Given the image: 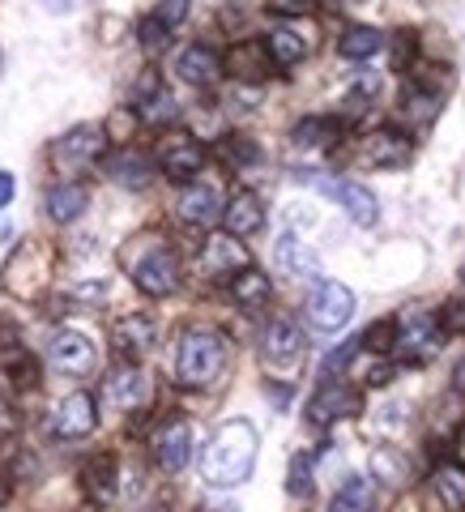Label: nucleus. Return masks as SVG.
Here are the masks:
<instances>
[{
    "label": "nucleus",
    "mask_w": 465,
    "mask_h": 512,
    "mask_svg": "<svg viewBox=\"0 0 465 512\" xmlns=\"http://www.w3.org/2000/svg\"><path fill=\"white\" fill-rule=\"evenodd\" d=\"M154 338H158V325L154 316H120L116 325H111V350H116L120 359H146L154 350Z\"/></svg>",
    "instance_id": "obj_15"
},
{
    "label": "nucleus",
    "mask_w": 465,
    "mask_h": 512,
    "mask_svg": "<svg viewBox=\"0 0 465 512\" xmlns=\"http://www.w3.org/2000/svg\"><path fill=\"white\" fill-rule=\"evenodd\" d=\"M256 448H261V436L256 427L244 423V419H231L222 423L210 444L201 453V474L210 487H239L252 478V466H256Z\"/></svg>",
    "instance_id": "obj_1"
},
{
    "label": "nucleus",
    "mask_w": 465,
    "mask_h": 512,
    "mask_svg": "<svg viewBox=\"0 0 465 512\" xmlns=\"http://www.w3.org/2000/svg\"><path fill=\"white\" fill-rule=\"evenodd\" d=\"M286 491H291L295 500H308V495L316 491V483H312V457L308 453L291 457V470H286Z\"/></svg>",
    "instance_id": "obj_35"
},
{
    "label": "nucleus",
    "mask_w": 465,
    "mask_h": 512,
    "mask_svg": "<svg viewBox=\"0 0 465 512\" xmlns=\"http://www.w3.org/2000/svg\"><path fill=\"white\" fill-rule=\"evenodd\" d=\"M9 431H18V410H13L5 384H0V436H9Z\"/></svg>",
    "instance_id": "obj_45"
},
{
    "label": "nucleus",
    "mask_w": 465,
    "mask_h": 512,
    "mask_svg": "<svg viewBox=\"0 0 465 512\" xmlns=\"http://www.w3.org/2000/svg\"><path fill=\"white\" fill-rule=\"evenodd\" d=\"M440 329H444V333H457V329L465 333V303H461V299H448V303H444Z\"/></svg>",
    "instance_id": "obj_43"
},
{
    "label": "nucleus",
    "mask_w": 465,
    "mask_h": 512,
    "mask_svg": "<svg viewBox=\"0 0 465 512\" xmlns=\"http://www.w3.org/2000/svg\"><path fill=\"white\" fill-rule=\"evenodd\" d=\"M5 239H9V222H0V244H5Z\"/></svg>",
    "instance_id": "obj_51"
},
{
    "label": "nucleus",
    "mask_w": 465,
    "mask_h": 512,
    "mask_svg": "<svg viewBox=\"0 0 465 512\" xmlns=\"http://www.w3.org/2000/svg\"><path fill=\"white\" fill-rule=\"evenodd\" d=\"M350 5H355V0H350Z\"/></svg>",
    "instance_id": "obj_54"
},
{
    "label": "nucleus",
    "mask_w": 465,
    "mask_h": 512,
    "mask_svg": "<svg viewBox=\"0 0 465 512\" xmlns=\"http://www.w3.org/2000/svg\"><path fill=\"white\" fill-rule=\"evenodd\" d=\"M188 9H192V0H158V9H154V22H163L167 30H175L184 18H188Z\"/></svg>",
    "instance_id": "obj_41"
},
{
    "label": "nucleus",
    "mask_w": 465,
    "mask_h": 512,
    "mask_svg": "<svg viewBox=\"0 0 465 512\" xmlns=\"http://www.w3.org/2000/svg\"><path fill=\"white\" fill-rule=\"evenodd\" d=\"M222 227H227V235L235 239H248L265 227V205L252 197V192H235V197L222 205Z\"/></svg>",
    "instance_id": "obj_22"
},
{
    "label": "nucleus",
    "mask_w": 465,
    "mask_h": 512,
    "mask_svg": "<svg viewBox=\"0 0 465 512\" xmlns=\"http://www.w3.org/2000/svg\"><path fill=\"white\" fill-rule=\"evenodd\" d=\"M436 94L431 90H423V86H410L406 94H402V116H410V120H431L436 116Z\"/></svg>",
    "instance_id": "obj_36"
},
{
    "label": "nucleus",
    "mask_w": 465,
    "mask_h": 512,
    "mask_svg": "<svg viewBox=\"0 0 465 512\" xmlns=\"http://www.w3.org/2000/svg\"><path fill=\"white\" fill-rule=\"evenodd\" d=\"M291 137H295V146H303V150H312V146H333V137H338V120H325V116L299 120Z\"/></svg>",
    "instance_id": "obj_33"
},
{
    "label": "nucleus",
    "mask_w": 465,
    "mask_h": 512,
    "mask_svg": "<svg viewBox=\"0 0 465 512\" xmlns=\"http://www.w3.org/2000/svg\"><path fill=\"white\" fill-rule=\"evenodd\" d=\"M461 282H465V265H461Z\"/></svg>",
    "instance_id": "obj_53"
},
{
    "label": "nucleus",
    "mask_w": 465,
    "mask_h": 512,
    "mask_svg": "<svg viewBox=\"0 0 465 512\" xmlns=\"http://www.w3.org/2000/svg\"><path fill=\"white\" fill-rule=\"evenodd\" d=\"M150 397V380L141 367H116L103 380V406L107 410H141Z\"/></svg>",
    "instance_id": "obj_16"
},
{
    "label": "nucleus",
    "mask_w": 465,
    "mask_h": 512,
    "mask_svg": "<svg viewBox=\"0 0 465 512\" xmlns=\"http://www.w3.org/2000/svg\"><path fill=\"white\" fill-rule=\"evenodd\" d=\"M274 261H278V269L282 274H291V278H303V282H312V278H320V256L303 244L299 235H278V244H274Z\"/></svg>",
    "instance_id": "obj_21"
},
{
    "label": "nucleus",
    "mask_w": 465,
    "mask_h": 512,
    "mask_svg": "<svg viewBox=\"0 0 465 512\" xmlns=\"http://www.w3.org/2000/svg\"><path fill=\"white\" fill-rule=\"evenodd\" d=\"M99 427V406L90 393H69L52 414V431L60 440H86Z\"/></svg>",
    "instance_id": "obj_14"
},
{
    "label": "nucleus",
    "mask_w": 465,
    "mask_h": 512,
    "mask_svg": "<svg viewBox=\"0 0 465 512\" xmlns=\"http://www.w3.org/2000/svg\"><path fill=\"white\" fill-rule=\"evenodd\" d=\"M107 150V137H103V128H94V124H82V128H73V133H64L56 146H52V158L60 167H82V163H94Z\"/></svg>",
    "instance_id": "obj_18"
},
{
    "label": "nucleus",
    "mask_w": 465,
    "mask_h": 512,
    "mask_svg": "<svg viewBox=\"0 0 465 512\" xmlns=\"http://www.w3.org/2000/svg\"><path fill=\"white\" fill-rule=\"evenodd\" d=\"M137 39H141V47H146L150 56H158V52H163V47L171 43V30H167L163 22L146 18V22H141V30H137Z\"/></svg>",
    "instance_id": "obj_40"
},
{
    "label": "nucleus",
    "mask_w": 465,
    "mask_h": 512,
    "mask_svg": "<svg viewBox=\"0 0 465 512\" xmlns=\"http://www.w3.org/2000/svg\"><path fill=\"white\" fill-rule=\"evenodd\" d=\"M158 171L171 175V180H192L205 167V146L192 133H167L158 141Z\"/></svg>",
    "instance_id": "obj_8"
},
{
    "label": "nucleus",
    "mask_w": 465,
    "mask_h": 512,
    "mask_svg": "<svg viewBox=\"0 0 465 512\" xmlns=\"http://www.w3.org/2000/svg\"><path fill=\"white\" fill-rule=\"evenodd\" d=\"M201 274L205 278H214V282H231L239 269H248V248L239 244L235 235H210L205 239V248H201Z\"/></svg>",
    "instance_id": "obj_10"
},
{
    "label": "nucleus",
    "mask_w": 465,
    "mask_h": 512,
    "mask_svg": "<svg viewBox=\"0 0 465 512\" xmlns=\"http://www.w3.org/2000/svg\"><path fill=\"white\" fill-rule=\"evenodd\" d=\"M303 316H308V325L316 333H338L342 325H350V316H355V291L333 278L316 282L308 303H303Z\"/></svg>",
    "instance_id": "obj_4"
},
{
    "label": "nucleus",
    "mask_w": 465,
    "mask_h": 512,
    "mask_svg": "<svg viewBox=\"0 0 465 512\" xmlns=\"http://www.w3.org/2000/svg\"><path fill=\"white\" fill-rule=\"evenodd\" d=\"M329 512H380V500H376L372 478H346L342 491L333 495Z\"/></svg>",
    "instance_id": "obj_30"
},
{
    "label": "nucleus",
    "mask_w": 465,
    "mask_h": 512,
    "mask_svg": "<svg viewBox=\"0 0 465 512\" xmlns=\"http://www.w3.org/2000/svg\"><path fill=\"white\" fill-rule=\"evenodd\" d=\"M116 457H107V453H99V457H90L86 461V470H82V483H86V491L94 495L99 504H107L111 495H116Z\"/></svg>",
    "instance_id": "obj_31"
},
{
    "label": "nucleus",
    "mask_w": 465,
    "mask_h": 512,
    "mask_svg": "<svg viewBox=\"0 0 465 512\" xmlns=\"http://www.w3.org/2000/svg\"><path fill=\"white\" fill-rule=\"evenodd\" d=\"M43 5L52 9V13H64V9H69V0H43Z\"/></svg>",
    "instance_id": "obj_50"
},
{
    "label": "nucleus",
    "mask_w": 465,
    "mask_h": 512,
    "mask_svg": "<svg viewBox=\"0 0 465 512\" xmlns=\"http://www.w3.org/2000/svg\"><path fill=\"white\" fill-rule=\"evenodd\" d=\"M175 116H180V103H175L171 94H163V90H154L150 99L137 103V120H146V124H171Z\"/></svg>",
    "instance_id": "obj_34"
},
{
    "label": "nucleus",
    "mask_w": 465,
    "mask_h": 512,
    "mask_svg": "<svg viewBox=\"0 0 465 512\" xmlns=\"http://www.w3.org/2000/svg\"><path fill=\"white\" fill-rule=\"evenodd\" d=\"M431 491L448 512H465V466L461 461H440L431 470Z\"/></svg>",
    "instance_id": "obj_26"
},
{
    "label": "nucleus",
    "mask_w": 465,
    "mask_h": 512,
    "mask_svg": "<svg viewBox=\"0 0 465 512\" xmlns=\"http://www.w3.org/2000/svg\"><path fill=\"white\" fill-rule=\"evenodd\" d=\"M107 175L116 180L120 188H146L150 184V175H154V158L150 154H141V150H120V154H111L107 158Z\"/></svg>",
    "instance_id": "obj_25"
},
{
    "label": "nucleus",
    "mask_w": 465,
    "mask_h": 512,
    "mask_svg": "<svg viewBox=\"0 0 465 512\" xmlns=\"http://www.w3.org/2000/svg\"><path fill=\"white\" fill-rule=\"evenodd\" d=\"M380 30L376 26H350L346 35H342V43H338V52L346 56V60H367V56H376L380 52Z\"/></svg>",
    "instance_id": "obj_32"
},
{
    "label": "nucleus",
    "mask_w": 465,
    "mask_h": 512,
    "mask_svg": "<svg viewBox=\"0 0 465 512\" xmlns=\"http://www.w3.org/2000/svg\"><path fill=\"white\" fill-rule=\"evenodd\" d=\"M363 410V397L359 389H346V384H325L312 402H308V423L312 427H333V423H342V419H355V414Z\"/></svg>",
    "instance_id": "obj_12"
},
{
    "label": "nucleus",
    "mask_w": 465,
    "mask_h": 512,
    "mask_svg": "<svg viewBox=\"0 0 465 512\" xmlns=\"http://www.w3.org/2000/svg\"><path fill=\"white\" fill-rule=\"evenodd\" d=\"M47 359H52V367L64 372V376H86V372H94V363H99L94 342L86 338V333H77V329L52 333V342H47Z\"/></svg>",
    "instance_id": "obj_9"
},
{
    "label": "nucleus",
    "mask_w": 465,
    "mask_h": 512,
    "mask_svg": "<svg viewBox=\"0 0 465 512\" xmlns=\"http://www.w3.org/2000/svg\"><path fill=\"white\" fill-rule=\"evenodd\" d=\"M359 342L389 355V350H397V320H393V316H384V320H376V325H367V333H363Z\"/></svg>",
    "instance_id": "obj_38"
},
{
    "label": "nucleus",
    "mask_w": 465,
    "mask_h": 512,
    "mask_svg": "<svg viewBox=\"0 0 465 512\" xmlns=\"http://www.w3.org/2000/svg\"><path fill=\"white\" fill-rule=\"evenodd\" d=\"M397 512H414V508H397Z\"/></svg>",
    "instance_id": "obj_52"
},
{
    "label": "nucleus",
    "mask_w": 465,
    "mask_h": 512,
    "mask_svg": "<svg viewBox=\"0 0 465 512\" xmlns=\"http://www.w3.org/2000/svg\"><path fill=\"white\" fill-rule=\"evenodd\" d=\"M453 389H457V393L465 397V359H461V363L453 367Z\"/></svg>",
    "instance_id": "obj_49"
},
{
    "label": "nucleus",
    "mask_w": 465,
    "mask_h": 512,
    "mask_svg": "<svg viewBox=\"0 0 465 512\" xmlns=\"http://www.w3.org/2000/svg\"><path fill=\"white\" fill-rule=\"evenodd\" d=\"M133 282H137L150 299H167L175 286H180V261H175L167 248H154V252H146V256H141V261L133 265Z\"/></svg>",
    "instance_id": "obj_11"
},
{
    "label": "nucleus",
    "mask_w": 465,
    "mask_h": 512,
    "mask_svg": "<svg viewBox=\"0 0 465 512\" xmlns=\"http://www.w3.org/2000/svg\"><path fill=\"white\" fill-rule=\"evenodd\" d=\"M274 69V60H269L265 52V43H256V39H244V43H235L227 56H222V73H231L239 77V82H261V77Z\"/></svg>",
    "instance_id": "obj_19"
},
{
    "label": "nucleus",
    "mask_w": 465,
    "mask_h": 512,
    "mask_svg": "<svg viewBox=\"0 0 465 512\" xmlns=\"http://www.w3.org/2000/svg\"><path fill=\"white\" fill-rule=\"evenodd\" d=\"M175 73H180V82H188V86H214L218 77H222V60H218V52H210V47H184L180 52V60H175Z\"/></svg>",
    "instance_id": "obj_24"
},
{
    "label": "nucleus",
    "mask_w": 465,
    "mask_h": 512,
    "mask_svg": "<svg viewBox=\"0 0 465 512\" xmlns=\"http://www.w3.org/2000/svg\"><path fill=\"white\" fill-rule=\"evenodd\" d=\"M359 346H363L359 338H350V342H342V346H333L329 355H325V363H320V372H325V376H342L346 367H350V359L359 355Z\"/></svg>",
    "instance_id": "obj_39"
},
{
    "label": "nucleus",
    "mask_w": 465,
    "mask_h": 512,
    "mask_svg": "<svg viewBox=\"0 0 465 512\" xmlns=\"http://www.w3.org/2000/svg\"><path fill=\"white\" fill-rule=\"evenodd\" d=\"M47 274H52V252H47V244H39V239H26V244L5 261L0 286L18 299H39V291L47 286Z\"/></svg>",
    "instance_id": "obj_3"
},
{
    "label": "nucleus",
    "mask_w": 465,
    "mask_h": 512,
    "mask_svg": "<svg viewBox=\"0 0 465 512\" xmlns=\"http://www.w3.org/2000/svg\"><path fill=\"white\" fill-rule=\"evenodd\" d=\"M393 380V372H389V363H376L372 372H367V384H372V389H380V384H389Z\"/></svg>",
    "instance_id": "obj_47"
},
{
    "label": "nucleus",
    "mask_w": 465,
    "mask_h": 512,
    "mask_svg": "<svg viewBox=\"0 0 465 512\" xmlns=\"http://www.w3.org/2000/svg\"><path fill=\"white\" fill-rule=\"evenodd\" d=\"M231 295H235L239 308L256 312V308H265V303L274 299V282H269V274H261L256 265H248V269H239V274L231 278Z\"/></svg>",
    "instance_id": "obj_27"
},
{
    "label": "nucleus",
    "mask_w": 465,
    "mask_h": 512,
    "mask_svg": "<svg viewBox=\"0 0 465 512\" xmlns=\"http://www.w3.org/2000/svg\"><path fill=\"white\" fill-rule=\"evenodd\" d=\"M261 359L269 367H278V372L282 367H295L303 359V329L295 320H286V316L269 320L265 333H261Z\"/></svg>",
    "instance_id": "obj_13"
},
{
    "label": "nucleus",
    "mask_w": 465,
    "mask_h": 512,
    "mask_svg": "<svg viewBox=\"0 0 465 512\" xmlns=\"http://www.w3.org/2000/svg\"><path fill=\"white\" fill-rule=\"evenodd\" d=\"M86 205H90V192L82 184H60V188L47 192V218L60 222V227L73 218H82Z\"/></svg>",
    "instance_id": "obj_29"
},
{
    "label": "nucleus",
    "mask_w": 465,
    "mask_h": 512,
    "mask_svg": "<svg viewBox=\"0 0 465 512\" xmlns=\"http://www.w3.org/2000/svg\"><path fill=\"white\" fill-rule=\"evenodd\" d=\"M372 478H380V483H389V487H406L414 478V461L397 444H380L372 453Z\"/></svg>",
    "instance_id": "obj_28"
},
{
    "label": "nucleus",
    "mask_w": 465,
    "mask_h": 512,
    "mask_svg": "<svg viewBox=\"0 0 465 512\" xmlns=\"http://www.w3.org/2000/svg\"><path fill=\"white\" fill-rule=\"evenodd\" d=\"M414 47H419V39H414V30H397L393 35V69H406Z\"/></svg>",
    "instance_id": "obj_42"
},
{
    "label": "nucleus",
    "mask_w": 465,
    "mask_h": 512,
    "mask_svg": "<svg viewBox=\"0 0 465 512\" xmlns=\"http://www.w3.org/2000/svg\"><path fill=\"white\" fill-rule=\"evenodd\" d=\"M227 367V342L214 329H188L175 350V380L188 384V389H205L214 384Z\"/></svg>",
    "instance_id": "obj_2"
},
{
    "label": "nucleus",
    "mask_w": 465,
    "mask_h": 512,
    "mask_svg": "<svg viewBox=\"0 0 465 512\" xmlns=\"http://www.w3.org/2000/svg\"><path fill=\"white\" fill-rule=\"evenodd\" d=\"M274 13H286V18H303V13L316 9V0H269Z\"/></svg>",
    "instance_id": "obj_44"
},
{
    "label": "nucleus",
    "mask_w": 465,
    "mask_h": 512,
    "mask_svg": "<svg viewBox=\"0 0 465 512\" xmlns=\"http://www.w3.org/2000/svg\"><path fill=\"white\" fill-rule=\"evenodd\" d=\"M303 180H312L320 192H329V197L350 214V222H359V227H372V222L380 218V205H376L372 188H363L355 180H329V175H303Z\"/></svg>",
    "instance_id": "obj_7"
},
{
    "label": "nucleus",
    "mask_w": 465,
    "mask_h": 512,
    "mask_svg": "<svg viewBox=\"0 0 465 512\" xmlns=\"http://www.w3.org/2000/svg\"><path fill=\"white\" fill-rule=\"evenodd\" d=\"M154 461H158V470H163V474H180L192 461V427L184 419H171V423L158 427Z\"/></svg>",
    "instance_id": "obj_17"
},
{
    "label": "nucleus",
    "mask_w": 465,
    "mask_h": 512,
    "mask_svg": "<svg viewBox=\"0 0 465 512\" xmlns=\"http://www.w3.org/2000/svg\"><path fill=\"white\" fill-rule=\"evenodd\" d=\"M218 150H222V158H227L231 167H252V163H261V146H256V141H248V137H227Z\"/></svg>",
    "instance_id": "obj_37"
},
{
    "label": "nucleus",
    "mask_w": 465,
    "mask_h": 512,
    "mask_svg": "<svg viewBox=\"0 0 465 512\" xmlns=\"http://www.w3.org/2000/svg\"><path fill=\"white\" fill-rule=\"evenodd\" d=\"M440 346H444V329H440V320H436V316L410 312V316L397 320V350H402L410 363L431 359Z\"/></svg>",
    "instance_id": "obj_6"
},
{
    "label": "nucleus",
    "mask_w": 465,
    "mask_h": 512,
    "mask_svg": "<svg viewBox=\"0 0 465 512\" xmlns=\"http://www.w3.org/2000/svg\"><path fill=\"white\" fill-rule=\"evenodd\" d=\"M265 52H269V60H274L278 69H291V64L308 60L312 39H308V30H299V26H274L265 35Z\"/></svg>",
    "instance_id": "obj_23"
},
{
    "label": "nucleus",
    "mask_w": 465,
    "mask_h": 512,
    "mask_svg": "<svg viewBox=\"0 0 465 512\" xmlns=\"http://www.w3.org/2000/svg\"><path fill=\"white\" fill-rule=\"evenodd\" d=\"M13 188H18V184H13V175H9V171H0V205H9V201H13Z\"/></svg>",
    "instance_id": "obj_48"
},
{
    "label": "nucleus",
    "mask_w": 465,
    "mask_h": 512,
    "mask_svg": "<svg viewBox=\"0 0 465 512\" xmlns=\"http://www.w3.org/2000/svg\"><path fill=\"white\" fill-rule=\"evenodd\" d=\"M359 167H372V171H397V167H406L410 158H414V146H410V137L402 133H393V128H376V133H367L359 141Z\"/></svg>",
    "instance_id": "obj_5"
},
{
    "label": "nucleus",
    "mask_w": 465,
    "mask_h": 512,
    "mask_svg": "<svg viewBox=\"0 0 465 512\" xmlns=\"http://www.w3.org/2000/svg\"><path fill=\"white\" fill-rule=\"evenodd\" d=\"M103 295H107V286H103V282H82V286H73V295H69V299H73V303H82V299H86V303H99Z\"/></svg>",
    "instance_id": "obj_46"
},
{
    "label": "nucleus",
    "mask_w": 465,
    "mask_h": 512,
    "mask_svg": "<svg viewBox=\"0 0 465 512\" xmlns=\"http://www.w3.org/2000/svg\"><path fill=\"white\" fill-rule=\"evenodd\" d=\"M180 218L192 222V227H214V222L222 218V192L214 184H188L180 192Z\"/></svg>",
    "instance_id": "obj_20"
}]
</instances>
